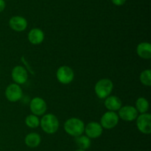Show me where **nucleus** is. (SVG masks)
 I'll return each mask as SVG.
<instances>
[{
  "instance_id": "nucleus-1",
  "label": "nucleus",
  "mask_w": 151,
  "mask_h": 151,
  "mask_svg": "<svg viewBox=\"0 0 151 151\" xmlns=\"http://www.w3.org/2000/svg\"><path fill=\"white\" fill-rule=\"evenodd\" d=\"M63 128L68 135L73 137H77L83 135L84 133L85 124L81 118L71 117L64 122Z\"/></svg>"
},
{
  "instance_id": "nucleus-2",
  "label": "nucleus",
  "mask_w": 151,
  "mask_h": 151,
  "mask_svg": "<svg viewBox=\"0 0 151 151\" xmlns=\"http://www.w3.org/2000/svg\"><path fill=\"white\" fill-rule=\"evenodd\" d=\"M40 126L44 133L47 134H54L58 130L60 123L58 117L52 113L43 115L40 119Z\"/></svg>"
},
{
  "instance_id": "nucleus-3",
  "label": "nucleus",
  "mask_w": 151,
  "mask_h": 151,
  "mask_svg": "<svg viewBox=\"0 0 151 151\" xmlns=\"http://www.w3.org/2000/svg\"><path fill=\"white\" fill-rule=\"evenodd\" d=\"M114 88V84L109 78L100 79L94 86V92L99 99H105L110 96Z\"/></svg>"
},
{
  "instance_id": "nucleus-4",
  "label": "nucleus",
  "mask_w": 151,
  "mask_h": 151,
  "mask_svg": "<svg viewBox=\"0 0 151 151\" xmlns=\"http://www.w3.org/2000/svg\"><path fill=\"white\" fill-rule=\"evenodd\" d=\"M56 78L60 83L63 84H69L75 78V72L69 66H60L56 72Z\"/></svg>"
},
{
  "instance_id": "nucleus-5",
  "label": "nucleus",
  "mask_w": 151,
  "mask_h": 151,
  "mask_svg": "<svg viewBox=\"0 0 151 151\" xmlns=\"http://www.w3.org/2000/svg\"><path fill=\"white\" fill-rule=\"evenodd\" d=\"M119 115L114 111H107L102 115L100 123L103 129L111 130L116 127L119 123Z\"/></svg>"
},
{
  "instance_id": "nucleus-6",
  "label": "nucleus",
  "mask_w": 151,
  "mask_h": 151,
  "mask_svg": "<svg viewBox=\"0 0 151 151\" xmlns=\"http://www.w3.org/2000/svg\"><path fill=\"white\" fill-rule=\"evenodd\" d=\"M137 129L142 133L148 135L151 133V115L148 113H141L137 118Z\"/></svg>"
},
{
  "instance_id": "nucleus-7",
  "label": "nucleus",
  "mask_w": 151,
  "mask_h": 151,
  "mask_svg": "<svg viewBox=\"0 0 151 151\" xmlns=\"http://www.w3.org/2000/svg\"><path fill=\"white\" fill-rule=\"evenodd\" d=\"M4 95L9 102H16L22 99L23 91L19 84L12 83L6 87Z\"/></svg>"
},
{
  "instance_id": "nucleus-8",
  "label": "nucleus",
  "mask_w": 151,
  "mask_h": 151,
  "mask_svg": "<svg viewBox=\"0 0 151 151\" xmlns=\"http://www.w3.org/2000/svg\"><path fill=\"white\" fill-rule=\"evenodd\" d=\"M29 110L32 114L37 116L44 115L47 110V102L41 97H34L29 103Z\"/></svg>"
},
{
  "instance_id": "nucleus-9",
  "label": "nucleus",
  "mask_w": 151,
  "mask_h": 151,
  "mask_svg": "<svg viewBox=\"0 0 151 151\" xmlns=\"http://www.w3.org/2000/svg\"><path fill=\"white\" fill-rule=\"evenodd\" d=\"M139 115L135 107L132 105H124L118 110L119 118L125 121H132L137 119Z\"/></svg>"
},
{
  "instance_id": "nucleus-10",
  "label": "nucleus",
  "mask_w": 151,
  "mask_h": 151,
  "mask_svg": "<svg viewBox=\"0 0 151 151\" xmlns=\"http://www.w3.org/2000/svg\"><path fill=\"white\" fill-rule=\"evenodd\" d=\"M11 77L16 84H24L28 79L27 70L22 65L15 66L11 71Z\"/></svg>"
},
{
  "instance_id": "nucleus-11",
  "label": "nucleus",
  "mask_w": 151,
  "mask_h": 151,
  "mask_svg": "<svg viewBox=\"0 0 151 151\" xmlns=\"http://www.w3.org/2000/svg\"><path fill=\"white\" fill-rule=\"evenodd\" d=\"M103 128L100 123L97 121H90L85 125L84 133L90 139H97L103 134Z\"/></svg>"
},
{
  "instance_id": "nucleus-12",
  "label": "nucleus",
  "mask_w": 151,
  "mask_h": 151,
  "mask_svg": "<svg viewBox=\"0 0 151 151\" xmlns=\"http://www.w3.org/2000/svg\"><path fill=\"white\" fill-rule=\"evenodd\" d=\"M28 25L27 20L21 16H12L9 20V26L13 30L16 32H22L27 29Z\"/></svg>"
},
{
  "instance_id": "nucleus-13",
  "label": "nucleus",
  "mask_w": 151,
  "mask_h": 151,
  "mask_svg": "<svg viewBox=\"0 0 151 151\" xmlns=\"http://www.w3.org/2000/svg\"><path fill=\"white\" fill-rule=\"evenodd\" d=\"M44 33L41 29L38 28H32L28 33L27 38L29 42L34 45L40 44L44 40Z\"/></svg>"
},
{
  "instance_id": "nucleus-14",
  "label": "nucleus",
  "mask_w": 151,
  "mask_h": 151,
  "mask_svg": "<svg viewBox=\"0 0 151 151\" xmlns=\"http://www.w3.org/2000/svg\"><path fill=\"white\" fill-rule=\"evenodd\" d=\"M104 105L106 109L109 111L116 112L118 111L122 106L121 99L116 96H109L105 99Z\"/></svg>"
},
{
  "instance_id": "nucleus-15",
  "label": "nucleus",
  "mask_w": 151,
  "mask_h": 151,
  "mask_svg": "<svg viewBox=\"0 0 151 151\" xmlns=\"http://www.w3.org/2000/svg\"><path fill=\"white\" fill-rule=\"evenodd\" d=\"M137 53L141 59L148 60L151 58V44L149 42H141L137 45Z\"/></svg>"
},
{
  "instance_id": "nucleus-16",
  "label": "nucleus",
  "mask_w": 151,
  "mask_h": 151,
  "mask_svg": "<svg viewBox=\"0 0 151 151\" xmlns=\"http://www.w3.org/2000/svg\"><path fill=\"white\" fill-rule=\"evenodd\" d=\"M41 142V137L38 133L32 132L25 136L24 143L30 148H35L40 145Z\"/></svg>"
},
{
  "instance_id": "nucleus-17",
  "label": "nucleus",
  "mask_w": 151,
  "mask_h": 151,
  "mask_svg": "<svg viewBox=\"0 0 151 151\" xmlns=\"http://www.w3.org/2000/svg\"><path fill=\"white\" fill-rule=\"evenodd\" d=\"M75 142L76 143L77 146L79 147V149L81 150H86L88 149L91 147V141L90 138H88L87 136H84V135H81L79 136L75 137Z\"/></svg>"
},
{
  "instance_id": "nucleus-18",
  "label": "nucleus",
  "mask_w": 151,
  "mask_h": 151,
  "mask_svg": "<svg viewBox=\"0 0 151 151\" xmlns=\"http://www.w3.org/2000/svg\"><path fill=\"white\" fill-rule=\"evenodd\" d=\"M135 108L138 113H147L149 110V102L147 99L144 97H139L136 101Z\"/></svg>"
},
{
  "instance_id": "nucleus-19",
  "label": "nucleus",
  "mask_w": 151,
  "mask_h": 151,
  "mask_svg": "<svg viewBox=\"0 0 151 151\" xmlns=\"http://www.w3.org/2000/svg\"><path fill=\"white\" fill-rule=\"evenodd\" d=\"M25 124L29 128H37L40 126V118L37 115L30 114L25 118Z\"/></svg>"
},
{
  "instance_id": "nucleus-20",
  "label": "nucleus",
  "mask_w": 151,
  "mask_h": 151,
  "mask_svg": "<svg viewBox=\"0 0 151 151\" xmlns=\"http://www.w3.org/2000/svg\"><path fill=\"white\" fill-rule=\"evenodd\" d=\"M139 79L142 84L147 87H150L151 85V70L150 69H147L143 70L140 73Z\"/></svg>"
},
{
  "instance_id": "nucleus-21",
  "label": "nucleus",
  "mask_w": 151,
  "mask_h": 151,
  "mask_svg": "<svg viewBox=\"0 0 151 151\" xmlns=\"http://www.w3.org/2000/svg\"><path fill=\"white\" fill-rule=\"evenodd\" d=\"M126 1L127 0H111V2L116 6H122Z\"/></svg>"
},
{
  "instance_id": "nucleus-22",
  "label": "nucleus",
  "mask_w": 151,
  "mask_h": 151,
  "mask_svg": "<svg viewBox=\"0 0 151 151\" xmlns=\"http://www.w3.org/2000/svg\"><path fill=\"white\" fill-rule=\"evenodd\" d=\"M6 7V2L4 0H0V13L3 12Z\"/></svg>"
},
{
  "instance_id": "nucleus-23",
  "label": "nucleus",
  "mask_w": 151,
  "mask_h": 151,
  "mask_svg": "<svg viewBox=\"0 0 151 151\" xmlns=\"http://www.w3.org/2000/svg\"><path fill=\"white\" fill-rule=\"evenodd\" d=\"M75 151H86V150H81V149H78V150H75Z\"/></svg>"
}]
</instances>
